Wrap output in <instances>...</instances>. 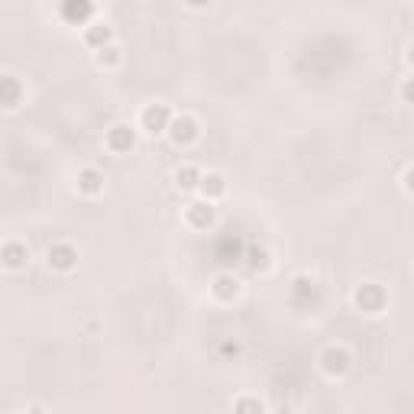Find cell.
<instances>
[{
	"mask_svg": "<svg viewBox=\"0 0 414 414\" xmlns=\"http://www.w3.org/2000/svg\"><path fill=\"white\" fill-rule=\"evenodd\" d=\"M59 13L69 26H85L94 16V4L91 0H59Z\"/></svg>",
	"mask_w": 414,
	"mask_h": 414,
	"instance_id": "obj_1",
	"label": "cell"
},
{
	"mask_svg": "<svg viewBox=\"0 0 414 414\" xmlns=\"http://www.w3.org/2000/svg\"><path fill=\"white\" fill-rule=\"evenodd\" d=\"M385 288L382 285H372V282H366L360 288V292H356V307H360L362 314H379V311H382L385 307Z\"/></svg>",
	"mask_w": 414,
	"mask_h": 414,
	"instance_id": "obj_2",
	"label": "cell"
},
{
	"mask_svg": "<svg viewBox=\"0 0 414 414\" xmlns=\"http://www.w3.org/2000/svg\"><path fill=\"white\" fill-rule=\"evenodd\" d=\"M136 146V130L130 123H114L107 130V149L110 153H130Z\"/></svg>",
	"mask_w": 414,
	"mask_h": 414,
	"instance_id": "obj_3",
	"label": "cell"
},
{
	"mask_svg": "<svg viewBox=\"0 0 414 414\" xmlns=\"http://www.w3.org/2000/svg\"><path fill=\"white\" fill-rule=\"evenodd\" d=\"M169 120H172V110L165 104H153V107L143 110V130L149 136H159V133L169 130Z\"/></svg>",
	"mask_w": 414,
	"mask_h": 414,
	"instance_id": "obj_4",
	"label": "cell"
},
{
	"mask_svg": "<svg viewBox=\"0 0 414 414\" xmlns=\"http://www.w3.org/2000/svg\"><path fill=\"white\" fill-rule=\"evenodd\" d=\"M172 136V143L175 146H188V143H194L198 139V123L191 120V117H172L169 120V130H165Z\"/></svg>",
	"mask_w": 414,
	"mask_h": 414,
	"instance_id": "obj_5",
	"label": "cell"
},
{
	"mask_svg": "<svg viewBox=\"0 0 414 414\" xmlns=\"http://www.w3.org/2000/svg\"><path fill=\"white\" fill-rule=\"evenodd\" d=\"M49 266H52L55 272H71V268L78 266V249L69 243H55L52 249H49Z\"/></svg>",
	"mask_w": 414,
	"mask_h": 414,
	"instance_id": "obj_6",
	"label": "cell"
},
{
	"mask_svg": "<svg viewBox=\"0 0 414 414\" xmlns=\"http://www.w3.org/2000/svg\"><path fill=\"white\" fill-rule=\"evenodd\" d=\"M20 100H23V85L13 75H0V107L13 110L20 107Z\"/></svg>",
	"mask_w": 414,
	"mask_h": 414,
	"instance_id": "obj_7",
	"label": "cell"
},
{
	"mask_svg": "<svg viewBox=\"0 0 414 414\" xmlns=\"http://www.w3.org/2000/svg\"><path fill=\"white\" fill-rule=\"evenodd\" d=\"M321 366H324L327 376H343L346 369H350V353H346V350H337V346H330V350H324Z\"/></svg>",
	"mask_w": 414,
	"mask_h": 414,
	"instance_id": "obj_8",
	"label": "cell"
},
{
	"mask_svg": "<svg viewBox=\"0 0 414 414\" xmlns=\"http://www.w3.org/2000/svg\"><path fill=\"white\" fill-rule=\"evenodd\" d=\"M214 207H211V201H198V204L188 207V223L191 227H198V230H207V227H214Z\"/></svg>",
	"mask_w": 414,
	"mask_h": 414,
	"instance_id": "obj_9",
	"label": "cell"
},
{
	"mask_svg": "<svg viewBox=\"0 0 414 414\" xmlns=\"http://www.w3.org/2000/svg\"><path fill=\"white\" fill-rule=\"evenodd\" d=\"M0 262L7 268H23L26 262H30V249H26L23 243H7L0 249Z\"/></svg>",
	"mask_w": 414,
	"mask_h": 414,
	"instance_id": "obj_10",
	"label": "cell"
},
{
	"mask_svg": "<svg viewBox=\"0 0 414 414\" xmlns=\"http://www.w3.org/2000/svg\"><path fill=\"white\" fill-rule=\"evenodd\" d=\"M78 191L100 194V191H104V175H100L97 169H81V172H78Z\"/></svg>",
	"mask_w": 414,
	"mask_h": 414,
	"instance_id": "obj_11",
	"label": "cell"
},
{
	"mask_svg": "<svg viewBox=\"0 0 414 414\" xmlns=\"http://www.w3.org/2000/svg\"><path fill=\"white\" fill-rule=\"evenodd\" d=\"M201 194H204L207 201H214L220 198L223 191H227V184H223V175H217V172H211V175H201Z\"/></svg>",
	"mask_w": 414,
	"mask_h": 414,
	"instance_id": "obj_12",
	"label": "cell"
},
{
	"mask_svg": "<svg viewBox=\"0 0 414 414\" xmlns=\"http://www.w3.org/2000/svg\"><path fill=\"white\" fill-rule=\"evenodd\" d=\"M214 295L220 301H230V298H237L239 295V282L233 276H217L214 278Z\"/></svg>",
	"mask_w": 414,
	"mask_h": 414,
	"instance_id": "obj_13",
	"label": "cell"
},
{
	"mask_svg": "<svg viewBox=\"0 0 414 414\" xmlns=\"http://www.w3.org/2000/svg\"><path fill=\"white\" fill-rule=\"evenodd\" d=\"M175 182L182 191H194L201 184V169H194V165H182V169L175 172Z\"/></svg>",
	"mask_w": 414,
	"mask_h": 414,
	"instance_id": "obj_14",
	"label": "cell"
},
{
	"mask_svg": "<svg viewBox=\"0 0 414 414\" xmlns=\"http://www.w3.org/2000/svg\"><path fill=\"white\" fill-rule=\"evenodd\" d=\"M85 42L91 49H100V46H107L110 42V26H104V23H94L91 30L85 32Z\"/></svg>",
	"mask_w": 414,
	"mask_h": 414,
	"instance_id": "obj_15",
	"label": "cell"
},
{
	"mask_svg": "<svg viewBox=\"0 0 414 414\" xmlns=\"http://www.w3.org/2000/svg\"><path fill=\"white\" fill-rule=\"evenodd\" d=\"M97 61H100V65H117V61H120V52H117V49L107 42V46L97 49Z\"/></svg>",
	"mask_w": 414,
	"mask_h": 414,
	"instance_id": "obj_16",
	"label": "cell"
},
{
	"mask_svg": "<svg viewBox=\"0 0 414 414\" xmlns=\"http://www.w3.org/2000/svg\"><path fill=\"white\" fill-rule=\"evenodd\" d=\"M295 298H304V295H314V282L311 278H295Z\"/></svg>",
	"mask_w": 414,
	"mask_h": 414,
	"instance_id": "obj_17",
	"label": "cell"
},
{
	"mask_svg": "<svg viewBox=\"0 0 414 414\" xmlns=\"http://www.w3.org/2000/svg\"><path fill=\"white\" fill-rule=\"evenodd\" d=\"M249 256H253V259H249V266H253V268H266L268 266V256L262 253V249H253Z\"/></svg>",
	"mask_w": 414,
	"mask_h": 414,
	"instance_id": "obj_18",
	"label": "cell"
},
{
	"mask_svg": "<svg viewBox=\"0 0 414 414\" xmlns=\"http://www.w3.org/2000/svg\"><path fill=\"white\" fill-rule=\"evenodd\" d=\"M237 411H262V401H237Z\"/></svg>",
	"mask_w": 414,
	"mask_h": 414,
	"instance_id": "obj_19",
	"label": "cell"
},
{
	"mask_svg": "<svg viewBox=\"0 0 414 414\" xmlns=\"http://www.w3.org/2000/svg\"><path fill=\"white\" fill-rule=\"evenodd\" d=\"M184 4H188V7H194V10H201V7H207L211 0H184Z\"/></svg>",
	"mask_w": 414,
	"mask_h": 414,
	"instance_id": "obj_20",
	"label": "cell"
}]
</instances>
